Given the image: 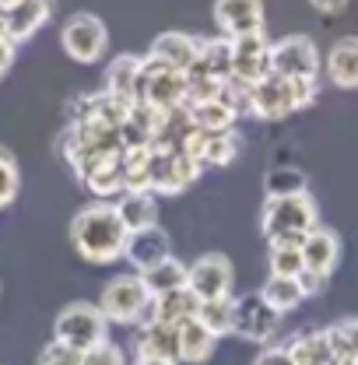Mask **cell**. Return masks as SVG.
Wrapping results in <instances>:
<instances>
[{"instance_id":"6da1fadb","label":"cell","mask_w":358,"mask_h":365,"mask_svg":"<svg viewBox=\"0 0 358 365\" xmlns=\"http://www.w3.org/2000/svg\"><path fill=\"white\" fill-rule=\"evenodd\" d=\"M127 228L120 222L116 207L106 200L85 204L74 218H71V246L81 260L88 264H113L123 257L127 246Z\"/></svg>"},{"instance_id":"7a4b0ae2","label":"cell","mask_w":358,"mask_h":365,"mask_svg":"<svg viewBox=\"0 0 358 365\" xmlns=\"http://www.w3.org/2000/svg\"><path fill=\"white\" fill-rule=\"evenodd\" d=\"M316 102V81H288L270 71L264 81L250 85V109L246 116L257 120H285Z\"/></svg>"},{"instance_id":"3957f363","label":"cell","mask_w":358,"mask_h":365,"mask_svg":"<svg viewBox=\"0 0 358 365\" xmlns=\"http://www.w3.org/2000/svg\"><path fill=\"white\" fill-rule=\"evenodd\" d=\"M319 225V211L310 193L264 200L260 207V232L267 242H302Z\"/></svg>"},{"instance_id":"277c9868","label":"cell","mask_w":358,"mask_h":365,"mask_svg":"<svg viewBox=\"0 0 358 365\" xmlns=\"http://www.w3.org/2000/svg\"><path fill=\"white\" fill-rule=\"evenodd\" d=\"M106 334H109V319L102 317L95 302H67L53 319V341L74 351H88L95 344L109 341Z\"/></svg>"},{"instance_id":"5b68a950","label":"cell","mask_w":358,"mask_h":365,"mask_svg":"<svg viewBox=\"0 0 358 365\" xmlns=\"http://www.w3.org/2000/svg\"><path fill=\"white\" fill-rule=\"evenodd\" d=\"M151 292L144 284L140 274H116L113 281H106L102 288V299H98V309L109 323H120V327H131L137 319L148 317L151 309Z\"/></svg>"},{"instance_id":"8992f818","label":"cell","mask_w":358,"mask_h":365,"mask_svg":"<svg viewBox=\"0 0 358 365\" xmlns=\"http://www.w3.org/2000/svg\"><path fill=\"white\" fill-rule=\"evenodd\" d=\"M186 74L183 71H173V67H162L155 60L144 56L140 63V81H137V102L155 109V113H173V109H183L186 106Z\"/></svg>"},{"instance_id":"52a82bcc","label":"cell","mask_w":358,"mask_h":365,"mask_svg":"<svg viewBox=\"0 0 358 365\" xmlns=\"http://www.w3.org/2000/svg\"><path fill=\"white\" fill-rule=\"evenodd\" d=\"M60 46L74 63H98L109 49V32L106 21L91 11H78L63 21L60 29Z\"/></svg>"},{"instance_id":"ba28073f","label":"cell","mask_w":358,"mask_h":365,"mask_svg":"<svg viewBox=\"0 0 358 365\" xmlns=\"http://www.w3.org/2000/svg\"><path fill=\"white\" fill-rule=\"evenodd\" d=\"M270 71L288 81H316L323 71V60L310 36H285L270 43Z\"/></svg>"},{"instance_id":"9c48e42d","label":"cell","mask_w":358,"mask_h":365,"mask_svg":"<svg viewBox=\"0 0 358 365\" xmlns=\"http://www.w3.org/2000/svg\"><path fill=\"white\" fill-rule=\"evenodd\" d=\"M281 330V313L270 306L260 292H246L235 299V313H232V334L253 344H270Z\"/></svg>"},{"instance_id":"30bf717a","label":"cell","mask_w":358,"mask_h":365,"mask_svg":"<svg viewBox=\"0 0 358 365\" xmlns=\"http://www.w3.org/2000/svg\"><path fill=\"white\" fill-rule=\"evenodd\" d=\"M232 284H235V271L225 253H204L186 271V288L197 295V302L232 299Z\"/></svg>"},{"instance_id":"8fae6325","label":"cell","mask_w":358,"mask_h":365,"mask_svg":"<svg viewBox=\"0 0 358 365\" xmlns=\"http://www.w3.org/2000/svg\"><path fill=\"white\" fill-rule=\"evenodd\" d=\"M232 43V81L239 85H257L270 74V39L267 32H253V36H239L228 39Z\"/></svg>"},{"instance_id":"7c38bea8","label":"cell","mask_w":358,"mask_h":365,"mask_svg":"<svg viewBox=\"0 0 358 365\" xmlns=\"http://www.w3.org/2000/svg\"><path fill=\"white\" fill-rule=\"evenodd\" d=\"M200 162H193L183 151H158L151 148V193H183L200 176Z\"/></svg>"},{"instance_id":"4fadbf2b","label":"cell","mask_w":358,"mask_h":365,"mask_svg":"<svg viewBox=\"0 0 358 365\" xmlns=\"http://www.w3.org/2000/svg\"><path fill=\"white\" fill-rule=\"evenodd\" d=\"M169 257H173V239H169L165 228L151 225V228H140V232H131V235H127L123 260H127L137 274L158 267V264L169 260Z\"/></svg>"},{"instance_id":"5bb4252c","label":"cell","mask_w":358,"mask_h":365,"mask_svg":"<svg viewBox=\"0 0 358 365\" xmlns=\"http://www.w3.org/2000/svg\"><path fill=\"white\" fill-rule=\"evenodd\" d=\"M215 25L225 39L264 32V0H215Z\"/></svg>"},{"instance_id":"9a60e30c","label":"cell","mask_w":358,"mask_h":365,"mask_svg":"<svg viewBox=\"0 0 358 365\" xmlns=\"http://www.w3.org/2000/svg\"><path fill=\"white\" fill-rule=\"evenodd\" d=\"M299 246H302V267H306L302 274H316V277L330 281V274L337 271V264H341V239H337V232L316 225Z\"/></svg>"},{"instance_id":"2e32d148","label":"cell","mask_w":358,"mask_h":365,"mask_svg":"<svg viewBox=\"0 0 358 365\" xmlns=\"http://www.w3.org/2000/svg\"><path fill=\"white\" fill-rule=\"evenodd\" d=\"M327 81L341 91H358V36H344L327 49Z\"/></svg>"},{"instance_id":"e0dca14e","label":"cell","mask_w":358,"mask_h":365,"mask_svg":"<svg viewBox=\"0 0 358 365\" xmlns=\"http://www.w3.org/2000/svg\"><path fill=\"white\" fill-rule=\"evenodd\" d=\"M197 49H200V39H193L186 32H162V36H155V43L148 49V60L186 74L197 63Z\"/></svg>"},{"instance_id":"ac0fdd59","label":"cell","mask_w":358,"mask_h":365,"mask_svg":"<svg viewBox=\"0 0 358 365\" xmlns=\"http://www.w3.org/2000/svg\"><path fill=\"white\" fill-rule=\"evenodd\" d=\"M53 14V0H21L7 11V39L14 46L29 43Z\"/></svg>"},{"instance_id":"d6986e66","label":"cell","mask_w":358,"mask_h":365,"mask_svg":"<svg viewBox=\"0 0 358 365\" xmlns=\"http://www.w3.org/2000/svg\"><path fill=\"white\" fill-rule=\"evenodd\" d=\"M81 182L91 190L95 200H116L120 193H127V176H123V162L120 158H102V162H91L85 169Z\"/></svg>"},{"instance_id":"ffe728a7","label":"cell","mask_w":358,"mask_h":365,"mask_svg":"<svg viewBox=\"0 0 358 365\" xmlns=\"http://www.w3.org/2000/svg\"><path fill=\"white\" fill-rule=\"evenodd\" d=\"M137 359H162V362H179V341L176 327L144 319L137 334Z\"/></svg>"},{"instance_id":"44dd1931","label":"cell","mask_w":358,"mask_h":365,"mask_svg":"<svg viewBox=\"0 0 358 365\" xmlns=\"http://www.w3.org/2000/svg\"><path fill=\"white\" fill-rule=\"evenodd\" d=\"M190 78H215V81H228L232 78V43L218 36V39H200L197 49V63L186 71Z\"/></svg>"},{"instance_id":"7402d4cb","label":"cell","mask_w":358,"mask_h":365,"mask_svg":"<svg viewBox=\"0 0 358 365\" xmlns=\"http://www.w3.org/2000/svg\"><path fill=\"white\" fill-rule=\"evenodd\" d=\"M140 63H144V56H134V53H120V56H113V63L106 67V91H109L113 98H123V102L137 106Z\"/></svg>"},{"instance_id":"603a6c76","label":"cell","mask_w":358,"mask_h":365,"mask_svg":"<svg viewBox=\"0 0 358 365\" xmlns=\"http://www.w3.org/2000/svg\"><path fill=\"white\" fill-rule=\"evenodd\" d=\"M116 215L127 232H140V228H151L158 225V200L155 193H137V190H127L113 200Z\"/></svg>"},{"instance_id":"cb8c5ba5","label":"cell","mask_w":358,"mask_h":365,"mask_svg":"<svg viewBox=\"0 0 358 365\" xmlns=\"http://www.w3.org/2000/svg\"><path fill=\"white\" fill-rule=\"evenodd\" d=\"M193 317H197V295L190 288H176V292L155 295L144 319H155V323H165V327H183Z\"/></svg>"},{"instance_id":"d4e9b609","label":"cell","mask_w":358,"mask_h":365,"mask_svg":"<svg viewBox=\"0 0 358 365\" xmlns=\"http://www.w3.org/2000/svg\"><path fill=\"white\" fill-rule=\"evenodd\" d=\"M186 116H190V123L200 130V134H225V130H235V120H239V113L222 102V98H211V102H193V106H186Z\"/></svg>"},{"instance_id":"484cf974","label":"cell","mask_w":358,"mask_h":365,"mask_svg":"<svg viewBox=\"0 0 358 365\" xmlns=\"http://www.w3.org/2000/svg\"><path fill=\"white\" fill-rule=\"evenodd\" d=\"M176 341H179V362L186 365H200L215 355L218 337L211 330H204L197 319H186L183 327H176Z\"/></svg>"},{"instance_id":"4316f807","label":"cell","mask_w":358,"mask_h":365,"mask_svg":"<svg viewBox=\"0 0 358 365\" xmlns=\"http://www.w3.org/2000/svg\"><path fill=\"white\" fill-rule=\"evenodd\" d=\"M260 295L267 299V302L277 309V313H281V317H285V313H295V309L310 299L299 277H274V274L267 277V284L260 288Z\"/></svg>"},{"instance_id":"83f0119b","label":"cell","mask_w":358,"mask_h":365,"mask_svg":"<svg viewBox=\"0 0 358 365\" xmlns=\"http://www.w3.org/2000/svg\"><path fill=\"white\" fill-rule=\"evenodd\" d=\"M292 348V359L295 365H330L334 362V351L327 344V334L323 330H302L288 341Z\"/></svg>"},{"instance_id":"f1b7e54d","label":"cell","mask_w":358,"mask_h":365,"mask_svg":"<svg viewBox=\"0 0 358 365\" xmlns=\"http://www.w3.org/2000/svg\"><path fill=\"white\" fill-rule=\"evenodd\" d=\"M186 271H190V264H183L176 257H169V260H162L158 267H151V271H144V284H148V292L151 295H165V292H176V288H186Z\"/></svg>"},{"instance_id":"f546056e","label":"cell","mask_w":358,"mask_h":365,"mask_svg":"<svg viewBox=\"0 0 358 365\" xmlns=\"http://www.w3.org/2000/svg\"><path fill=\"white\" fill-rule=\"evenodd\" d=\"M327 334V344L334 351V359H344V362H358V317H344L330 327H323Z\"/></svg>"},{"instance_id":"4dcf8cb0","label":"cell","mask_w":358,"mask_h":365,"mask_svg":"<svg viewBox=\"0 0 358 365\" xmlns=\"http://www.w3.org/2000/svg\"><path fill=\"white\" fill-rule=\"evenodd\" d=\"M264 193H267V200L299 197V193H310V180H306V173H299L292 165H277L264 176Z\"/></svg>"},{"instance_id":"1f68e13d","label":"cell","mask_w":358,"mask_h":365,"mask_svg":"<svg viewBox=\"0 0 358 365\" xmlns=\"http://www.w3.org/2000/svg\"><path fill=\"white\" fill-rule=\"evenodd\" d=\"M232 313H235V299H208V302H197V323L204 330H211L215 337L232 334Z\"/></svg>"},{"instance_id":"d6a6232c","label":"cell","mask_w":358,"mask_h":365,"mask_svg":"<svg viewBox=\"0 0 358 365\" xmlns=\"http://www.w3.org/2000/svg\"><path fill=\"white\" fill-rule=\"evenodd\" d=\"M267 267L274 277H302V246L299 242H267Z\"/></svg>"},{"instance_id":"836d02e7","label":"cell","mask_w":358,"mask_h":365,"mask_svg":"<svg viewBox=\"0 0 358 365\" xmlns=\"http://www.w3.org/2000/svg\"><path fill=\"white\" fill-rule=\"evenodd\" d=\"M239 148H242V137L235 134V130H225V134H208V140H204V151H200V165H215V169H222V165H228V162H235Z\"/></svg>"},{"instance_id":"e575fe53","label":"cell","mask_w":358,"mask_h":365,"mask_svg":"<svg viewBox=\"0 0 358 365\" xmlns=\"http://www.w3.org/2000/svg\"><path fill=\"white\" fill-rule=\"evenodd\" d=\"M18 190H21V173H18V162H14V155H11L7 148H0V211L14 204Z\"/></svg>"},{"instance_id":"d590c367","label":"cell","mask_w":358,"mask_h":365,"mask_svg":"<svg viewBox=\"0 0 358 365\" xmlns=\"http://www.w3.org/2000/svg\"><path fill=\"white\" fill-rule=\"evenodd\" d=\"M36 365H81V351H74V348H67L60 341H49L36 355Z\"/></svg>"},{"instance_id":"8d00e7d4","label":"cell","mask_w":358,"mask_h":365,"mask_svg":"<svg viewBox=\"0 0 358 365\" xmlns=\"http://www.w3.org/2000/svg\"><path fill=\"white\" fill-rule=\"evenodd\" d=\"M81 365H127L123 351L113 344V341H102L88 351H81Z\"/></svg>"},{"instance_id":"74e56055","label":"cell","mask_w":358,"mask_h":365,"mask_svg":"<svg viewBox=\"0 0 358 365\" xmlns=\"http://www.w3.org/2000/svg\"><path fill=\"white\" fill-rule=\"evenodd\" d=\"M253 365H295V359H292L288 344H264L260 355L253 359Z\"/></svg>"},{"instance_id":"f35d334b","label":"cell","mask_w":358,"mask_h":365,"mask_svg":"<svg viewBox=\"0 0 358 365\" xmlns=\"http://www.w3.org/2000/svg\"><path fill=\"white\" fill-rule=\"evenodd\" d=\"M14 56H18V46L11 43V39H0V78H4V74L11 71Z\"/></svg>"},{"instance_id":"ab89813d","label":"cell","mask_w":358,"mask_h":365,"mask_svg":"<svg viewBox=\"0 0 358 365\" xmlns=\"http://www.w3.org/2000/svg\"><path fill=\"white\" fill-rule=\"evenodd\" d=\"M319 14H341L348 7V0H310Z\"/></svg>"},{"instance_id":"60d3db41","label":"cell","mask_w":358,"mask_h":365,"mask_svg":"<svg viewBox=\"0 0 358 365\" xmlns=\"http://www.w3.org/2000/svg\"><path fill=\"white\" fill-rule=\"evenodd\" d=\"M134 365H176V362H162V359H137Z\"/></svg>"},{"instance_id":"b9f144b4","label":"cell","mask_w":358,"mask_h":365,"mask_svg":"<svg viewBox=\"0 0 358 365\" xmlns=\"http://www.w3.org/2000/svg\"><path fill=\"white\" fill-rule=\"evenodd\" d=\"M330 365H358V362H344V359H334Z\"/></svg>"}]
</instances>
